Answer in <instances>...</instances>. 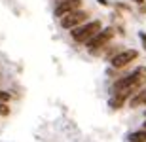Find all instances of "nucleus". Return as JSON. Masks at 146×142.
<instances>
[{"label":"nucleus","instance_id":"f257e3e1","mask_svg":"<svg viewBox=\"0 0 146 142\" xmlns=\"http://www.w3.org/2000/svg\"><path fill=\"white\" fill-rule=\"evenodd\" d=\"M146 83V68L144 66H139L135 72H131L127 76L119 78L112 83V97H118L119 100H127L133 93H137L139 89Z\"/></svg>","mask_w":146,"mask_h":142},{"label":"nucleus","instance_id":"f03ea898","mask_svg":"<svg viewBox=\"0 0 146 142\" xmlns=\"http://www.w3.org/2000/svg\"><path fill=\"white\" fill-rule=\"evenodd\" d=\"M101 28H103V23L99 21V19H93V21H86V23H82L80 27L72 28L70 36H72L74 42H78V44H86L87 40H91Z\"/></svg>","mask_w":146,"mask_h":142},{"label":"nucleus","instance_id":"7ed1b4c3","mask_svg":"<svg viewBox=\"0 0 146 142\" xmlns=\"http://www.w3.org/2000/svg\"><path fill=\"white\" fill-rule=\"evenodd\" d=\"M114 34H116V30H114L112 27H108V28H101L95 36H93L91 40H87L86 44V48L91 51V53H99L101 49H104V46L108 44L110 40L114 38Z\"/></svg>","mask_w":146,"mask_h":142},{"label":"nucleus","instance_id":"20e7f679","mask_svg":"<svg viewBox=\"0 0 146 142\" xmlns=\"http://www.w3.org/2000/svg\"><path fill=\"white\" fill-rule=\"evenodd\" d=\"M89 19V11L86 10H76V11H70V13H66L59 19V25L66 30H72V28L80 27L82 23H86Z\"/></svg>","mask_w":146,"mask_h":142},{"label":"nucleus","instance_id":"39448f33","mask_svg":"<svg viewBox=\"0 0 146 142\" xmlns=\"http://www.w3.org/2000/svg\"><path fill=\"white\" fill-rule=\"evenodd\" d=\"M137 57H139V51H135V49H121L119 53H116L110 59V65H112L114 70H119V68L127 66L129 63H133Z\"/></svg>","mask_w":146,"mask_h":142},{"label":"nucleus","instance_id":"423d86ee","mask_svg":"<svg viewBox=\"0 0 146 142\" xmlns=\"http://www.w3.org/2000/svg\"><path fill=\"white\" fill-rule=\"evenodd\" d=\"M82 6H84V2L82 0H59L57 4H55V17H63L66 15V13H70V11H76V10H82Z\"/></svg>","mask_w":146,"mask_h":142},{"label":"nucleus","instance_id":"0eeeda50","mask_svg":"<svg viewBox=\"0 0 146 142\" xmlns=\"http://www.w3.org/2000/svg\"><path fill=\"white\" fill-rule=\"evenodd\" d=\"M129 106L131 108H137V106H146V89L139 91L135 97L129 100Z\"/></svg>","mask_w":146,"mask_h":142},{"label":"nucleus","instance_id":"6e6552de","mask_svg":"<svg viewBox=\"0 0 146 142\" xmlns=\"http://www.w3.org/2000/svg\"><path fill=\"white\" fill-rule=\"evenodd\" d=\"M129 142H146V129L131 133L129 135Z\"/></svg>","mask_w":146,"mask_h":142},{"label":"nucleus","instance_id":"1a4fd4ad","mask_svg":"<svg viewBox=\"0 0 146 142\" xmlns=\"http://www.w3.org/2000/svg\"><path fill=\"white\" fill-rule=\"evenodd\" d=\"M108 104H110V108H112V110H118V108H121V106H123V100H119L118 97H112L108 100Z\"/></svg>","mask_w":146,"mask_h":142},{"label":"nucleus","instance_id":"9d476101","mask_svg":"<svg viewBox=\"0 0 146 142\" xmlns=\"http://www.w3.org/2000/svg\"><path fill=\"white\" fill-rule=\"evenodd\" d=\"M10 114V106L6 102H0V116H8Z\"/></svg>","mask_w":146,"mask_h":142},{"label":"nucleus","instance_id":"9b49d317","mask_svg":"<svg viewBox=\"0 0 146 142\" xmlns=\"http://www.w3.org/2000/svg\"><path fill=\"white\" fill-rule=\"evenodd\" d=\"M10 98H11L10 93H6V91H0V102H8Z\"/></svg>","mask_w":146,"mask_h":142},{"label":"nucleus","instance_id":"f8f14e48","mask_svg":"<svg viewBox=\"0 0 146 142\" xmlns=\"http://www.w3.org/2000/svg\"><path fill=\"white\" fill-rule=\"evenodd\" d=\"M139 36H141V40H142V44H144V48H146V34H144V32H141V34H139Z\"/></svg>","mask_w":146,"mask_h":142},{"label":"nucleus","instance_id":"ddd939ff","mask_svg":"<svg viewBox=\"0 0 146 142\" xmlns=\"http://www.w3.org/2000/svg\"><path fill=\"white\" fill-rule=\"evenodd\" d=\"M97 2H99V4H103V6H106V4H108L106 0H97Z\"/></svg>","mask_w":146,"mask_h":142},{"label":"nucleus","instance_id":"4468645a","mask_svg":"<svg viewBox=\"0 0 146 142\" xmlns=\"http://www.w3.org/2000/svg\"><path fill=\"white\" fill-rule=\"evenodd\" d=\"M135 2H139V4H142V2H144V0H135Z\"/></svg>","mask_w":146,"mask_h":142},{"label":"nucleus","instance_id":"2eb2a0df","mask_svg":"<svg viewBox=\"0 0 146 142\" xmlns=\"http://www.w3.org/2000/svg\"><path fill=\"white\" fill-rule=\"evenodd\" d=\"M142 129H146V121H144V123H142Z\"/></svg>","mask_w":146,"mask_h":142},{"label":"nucleus","instance_id":"dca6fc26","mask_svg":"<svg viewBox=\"0 0 146 142\" xmlns=\"http://www.w3.org/2000/svg\"><path fill=\"white\" fill-rule=\"evenodd\" d=\"M144 116H146V112H144Z\"/></svg>","mask_w":146,"mask_h":142}]
</instances>
